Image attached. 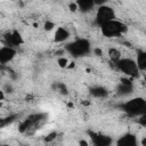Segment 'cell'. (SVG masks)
<instances>
[{"mask_svg": "<svg viewBox=\"0 0 146 146\" xmlns=\"http://www.w3.org/2000/svg\"><path fill=\"white\" fill-rule=\"evenodd\" d=\"M65 50L75 58L87 56L91 51V43L88 39L79 38L65 46Z\"/></svg>", "mask_w": 146, "mask_h": 146, "instance_id": "1", "label": "cell"}, {"mask_svg": "<svg viewBox=\"0 0 146 146\" xmlns=\"http://www.w3.org/2000/svg\"><path fill=\"white\" fill-rule=\"evenodd\" d=\"M120 107L130 116H140L146 113V100L141 97H136L124 102Z\"/></svg>", "mask_w": 146, "mask_h": 146, "instance_id": "2", "label": "cell"}, {"mask_svg": "<svg viewBox=\"0 0 146 146\" xmlns=\"http://www.w3.org/2000/svg\"><path fill=\"white\" fill-rule=\"evenodd\" d=\"M127 30H128V26L123 22H121L116 18L100 26V32L106 38L121 36L122 34H124L127 32Z\"/></svg>", "mask_w": 146, "mask_h": 146, "instance_id": "3", "label": "cell"}, {"mask_svg": "<svg viewBox=\"0 0 146 146\" xmlns=\"http://www.w3.org/2000/svg\"><path fill=\"white\" fill-rule=\"evenodd\" d=\"M113 19H115V11L112 7H110L107 5H102L98 7V9L96 11L95 22L99 27Z\"/></svg>", "mask_w": 146, "mask_h": 146, "instance_id": "4", "label": "cell"}, {"mask_svg": "<svg viewBox=\"0 0 146 146\" xmlns=\"http://www.w3.org/2000/svg\"><path fill=\"white\" fill-rule=\"evenodd\" d=\"M116 65V67L122 72L124 73L125 75H129V76H137L138 73H139V70L137 67V64L133 59L131 58H120L117 62L114 63Z\"/></svg>", "mask_w": 146, "mask_h": 146, "instance_id": "5", "label": "cell"}, {"mask_svg": "<svg viewBox=\"0 0 146 146\" xmlns=\"http://www.w3.org/2000/svg\"><path fill=\"white\" fill-rule=\"evenodd\" d=\"M3 39H5V42H6V46L8 47H11V48H15L17 46H21L24 41H23V38L21 35V33L18 31H9V32H6L3 34Z\"/></svg>", "mask_w": 146, "mask_h": 146, "instance_id": "6", "label": "cell"}, {"mask_svg": "<svg viewBox=\"0 0 146 146\" xmlns=\"http://www.w3.org/2000/svg\"><path fill=\"white\" fill-rule=\"evenodd\" d=\"M92 146H112L113 145V139L103 133H97V132H89Z\"/></svg>", "mask_w": 146, "mask_h": 146, "instance_id": "7", "label": "cell"}, {"mask_svg": "<svg viewBox=\"0 0 146 146\" xmlns=\"http://www.w3.org/2000/svg\"><path fill=\"white\" fill-rule=\"evenodd\" d=\"M16 54L17 51L15 48H11L8 46L0 47V65H6L9 62H11L15 58Z\"/></svg>", "mask_w": 146, "mask_h": 146, "instance_id": "8", "label": "cell"}, {"mask_svg": "<svg viewBox=\"0 0 146 146\" xmlns=\"http://www.w3.org/2000/svg\"><path fill=\"white\" fill-rule=\"evenodd\" d=\"M116 146H139V141L136 135L127 132L116 140Z\"/></svg>", "mask_w": 146, "mask_h": 146, "instance_id": "9", "label": "cell"}, {"mask_svg": "<svg viewBox=\"0 0 146 146\" xmlns=\"http://www.w3.org/2000/svg\"><path fill=\"white\" fill-rule=\"evenodd\" d=\"M133 91V86L130 81L128 80H122V82L117 86L116 88V92L120 95V96H127V95H130L131 92Z\"/></svg>", "mask_w": 146, "mask_h": 146, "instance_id": "10", "label": "cell"}, {"mask_svg": "<svg viewBox=\"0 0 146 146\" xmlns=\"http://www.w3.org/2000/svg\"><path fill=\"white\" fill-rule=\"evenodd\" d=\"M68 38H70V32H68L65 27L59 26V27L56 29L55 34H54V41H55V42L60 43V42L66 41Z\"/></svg>", "mask_w": 146, "mask_h": 146, "instance_id": "11", "label": "cell"}, {"mask_svg": "<svg viewBox=\"0 0 146 146\" xmlns=\"http://www.w3.org/2000/svg\"><path fill=\"white\" fill-rule=\"evenodd\" d=\"M75 3H76L78 9L81 13H89L95 7V1L94 0H79Z\"/></svg>", "mask_w": 146, "mask_h": 146, "instance_id": "12", "label": "cell"}, {"mask_svg": "<svg viewBox=\"0 0 146 146\" xmlns=\"http://www.w3.org/2000/svg\"><path fill=\"white\" fill-rule=\"evenodd\" d=\"M90 95L95 98H105L108 96V90L103 86H94L90 88Z\"/></svg>", "mask_w": 146, "mask_h": 146, "instance_id": "13", "label": "cell"}, {"mask_svg": "<svg viewBox=\"0 0 146 146\" xmlns=\"http://www.w3.org/2000/svg\"><path fill=\"white\" fill-rule=\"evenodd\" d=\"M139 71L146 70V52L144 50H138L137 52V60H135Z\"/></svg>", "mask_w": 146, "mask_h": 146, "instance_id": "14", "label": "cell"}, {"mask_svg": "<svg viewBox=\"0 0 146 146\" xmlns=\"http://www.w3.org/2000/svg\"><path fill=\"white\" fill-rule=\"evenodd\" d=\"M108 56L112 59V62L115 63L121 58V52L115 48H111V49H108Z\"/></svg>", "mask_w": 146, "mask_h": 146, "instance_id": "15", "label": "cell"}, {"mask_svg": "<svg viewBox=\"0 0 146 146\" xmlns=\"http://www.w3.org/2000/svg\"><path fill=\"white\" fill-rule=\"evenodd\" d=\"M16 117H17V115H9V116L0 117V128H3V127H6V125H8V124L11 123L13 121H15Z\"/></svg>", "mask_w": 146, "mask_h": 146, "instance_id": "16", "label": "cell"}, {"mask_svg": "<svg viewBox=\"0 0 146 146\" xmlns=\"http://www.w3.org/2000/svg\"><path fill=\"white\" fill-rule=\"evenodd\" d=\"M56 89L59 91V92H62V94H67V89H66V87H65V84H63V83H57L56 84Z\"/></svg>", "mask_w": 146, "mask_h": 146, "instance_id": "17", "label": "cell"}, {"mask_svg": "<svg viewBox=\"0 0 146 146\" xmlns=\"http://www.w3.org/2000/svg\"><path fill=\"white\" fill-rule=\"evenodd\" d=\"M54 27H55V23H54V22H51V21H46V23H44V30H46V31H51Z\"/></svg>", "mask_w": 146, "mask_h": 146, "instance_id": "18", "label": "cell"}, {"mask_svg": "<svg viewBox=\"0 0 146 146\" xmlns=\"http://www.w3.org/2000/svg\"><path fill=\"white\" fill-rule=\"evenodd\" d=\"M57 63H58V65H59L60 67H66V66H67V63H68V60H67L66 58L62 57V58H58Z\"/></svg>", "mask_w": 146, "mask_h": 146, "instance_id": "19", "label": "cell"}, {"mask_svg": "<svg viewBox=\"0 0 146 146\" xmlns=\"http://www.w3.org/2000/svg\"><path fill=\"white\" fill-rule=\"evenodd\" d=\"M13 86L11 84H9V83H6L5 86H3V89H2V91L3 92H13Z\"/></svg>", "mask_w": 146, "mask_h": 146, "instance_id": "20", "label": "cell"}, {"mask_svg": "<svg viewBox=\"0 0 146 146\" xmlns=\"http://www.w3.org/2000/svg\"><path fill=\"white\" fill-rule=\"evenodd\" d=\"M139 123H140L143 127H145V125H146V114H143V115H140V119H139Z\"/></svg>", "mask_w": 146, "mask_h": 146, "instance_id": "21", "label": "cell"}, {"mask_svg": "<svg viewBox=\"0 0 146 146\" xmlns=\"http://www.w3.org/2000/svg\"><path fill=\"white\" fill-rule=\"evenodd\" d=\"M68 7H70V10H71V11L78 10V7H76V3H75V2H71V3L68 5Z\"/></svg>", "mask_w": 146, "mask_h": 146, "instance_id": "22", "label": "cell"}, {"mask_svg": "<svg viewBox=\"0 0 146 146\" xmlns=\"http://www.w3.org/2000/svg\"><path fill=\"white\" fill-rule=\"evenodd\" d=\"M94 52H95V55H97V56H102V55H103V50L99 49V48H95V49H94Z\"/></svg>", "mask_w": 146, "mask_h": 146, "instance_id": "23", "label": "cell"}, {"mask_svg": "<svg viewBox=\"0 0 146 146\" xmlns=\"http://www.w3.org/2000/svg\"><path fill=\"white\" fill-rule=\"evenodd\" d=\"M55 136H56V133L55 132H52V133H50L49 136H48V138H46V140L48 141V140H51V139H54L55 138Z\"/></svg>", "mask_w": 146, "mask_h": 146, "instance_id": "24", "label": "cell"}, {"mask_svg": "<svg viewBox=\"0 0 146 146\" xmlns=\"http://www.w3.org/2000/svg\"><path fill=\"white\" fill-rule=\"evenodd\" d=\"M79 145H80V146H89V144H88L86 140H83V139L79 141Z\"/></svg>", "mask_w": 146, "mask_h": 146, "instance_id": "25", "label": "cell"}, {"mask_svg": "<svg viewBox=\"0 0 146 146\" xmlns=\"http://www.w3.org/2000/svg\"><path fill=\"white\" fill-rule=\"evenodd\" d=\"M2 100H5V92L0 89V102H2Z\"/></svg>", "mask_w": 146, "mask_h": 146, "instance_id": "26", "label": "cell"}, {"mask_svg": "<svg viewBox=\"0 0 146 146\" xmlns=\"http://www.w3.org/2000/svg\"><path fill=\"white\" fill-rule=\"evenodd\" d=\"M0 146H10L9 144H0Z\"/></svg>", "mask_w": 146, "mask_h": 146, "instance_id": "27", "label": "cell"}, {"mask_svg": "<svg viewBox=\"0 0 146 146\" xmlns=\"http://www.w3.org/2000/svg\"><path fill=\"white\" fill-rule=\"evenodd\" d=\"M1 106H2V102H0V107H1Z\"/></svg>", "mask_w": 146, "mask_h": 146, "instance_id": "28", "label": "cell"}, {"mask_svg": "<svg viewBox=\"0 0 146 146\" xmlns=\"http://www.w3.org/2000/svg\"><path fill=\"white\" fill-rule=\"evenodd\" d=\"M24 146H26V145H24Z\"/></svg>", "mask_w": 146, "mask_h": 146, "instance_id": "29", "label": "cell"}, {"mask_svg": "<svg viewBox=\"0 0 146 146\" xmlns=\"http://www.w3.org/2000/svg\"><path fill=\"white\" fill-rule=\"evenodd\" d=\"M0 67H1V65H0Z\"/></svg>", "mask_w": 146, "mask_h": 146, "instance_id": "30", "label": "cell"}]
</instances>
